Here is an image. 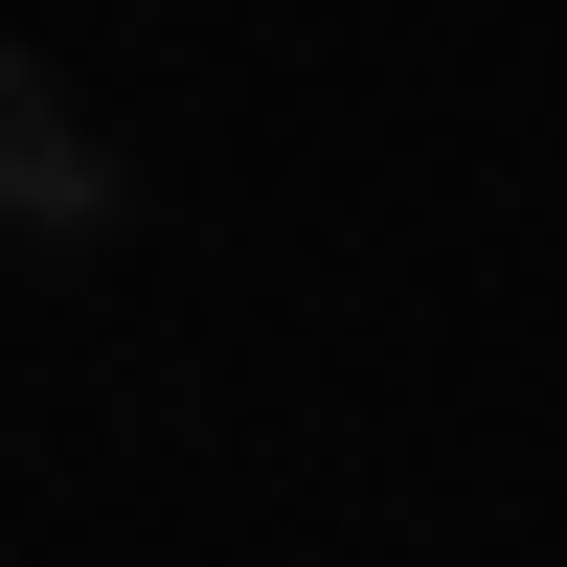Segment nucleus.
I'll list each match as a JSON object with an SVG mask.
<instances>
[{
  "mask_svg": "<svg viewBox=\"0 0 567 567\" xmlns=\"http://www.w3.org/2000/svg\"><path fill=\"white\" fill-rule=\"evenodd\" d=\"M91 227H114V136H91V91L0 23V250H91Z\"/></svg>",
  "mask_w": 567,
  "mask_h": 567,
  "instance_id": "f257e3e1",
  "label": "nucleus"
}]
</instances>
